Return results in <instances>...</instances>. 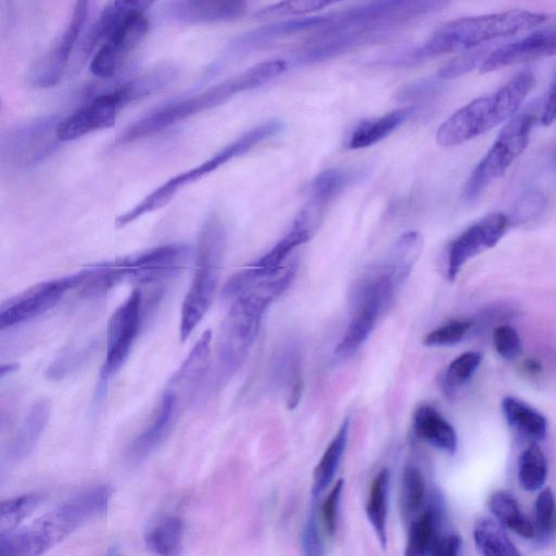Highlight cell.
<instances>
[{
    "label": "cell",
    "instance_id": "f5cc1de1",
    "mask_svg": "<svg viewBox=\"0 0 556 556\" xmlns=\"http://www.w3.org/2000/svg\"><path fill=\"white\" fill-rule=\"evenodd\" d=\"M18 369L17 364H2L0 369V377L3 378L4 376L14 372Z\"/></svg>",
    "mask_w": 556,
    "mask_h": 556
},
{
    "label": "cell",
    "instance_id": "d6986e66",
    "mask_svg": "<svg viewBox=\"0 0 556 556\" xmlns=\"http://www.w3.org/2000/svg\"><path fill=\"white\" fill-rule=\"evenodd\" d=\"M157 0H109L98 18L89 28L80 47L81 56H87L119 25L126 21L144 15Z\"/></svg>",
    "mask_w": 556,
    "mask_h": 556
},
{
    "label": "cell",
    "instance_id": "4316f807",
    "mask_svg": "<svg viewBox=\"0 0 556 556\" xmlns=\"http://www.w3.org/2000/svg\"><path fill=\"white\" fill-rule=\"evenodd\" d=\"M414 112L415 108H404L392 111L379 118L364 121L351 135L348 147L354 150L379 142L408 119Z\"/></svg>",
    "mask_w": 556,
    "mask_h": 556
},
{
    "label": "cell",
    "instance_id": "277c9868",
    "mask_svg": "<svg viewBox=\"0 0 556 556\" xmlns=\"http://www.w3.org/2000/svg\"><path fill=\"white\" fill-rule=\"evenodd\" d=\"M268 83L267 71L260 63L244 72L208 87L201 92L167 103L129 125L117 138L126 144L150 137L201 112L216 108L237 93L252 90Z\"/></svg>",
    "mask_w": 556,
    "mask_h": 556
},
{
    "label": "cell",
    "instance_id": "f907efd6",
    "mask_svg": "<svg viewBox=\"0 0 556 556\" xmlns=\"http://www.w3.org/2000/svg\"><path fill=\"white\" fill-rule=\"evenodd\" d=\"M543 203L544 198L542 194L538 192H530V194H526V198L521 200L517 214L529 217V215L531 216L532 214H536Z\"/></svg>",
    "mask_w": 556,
    "mask_h": 556
},
{
    "label": "cell",
    "instance_id": "d4e9b609",
    "mask_svg": "<svg viewBox=\"0 0 556 556\" xmlns=\"http://www.w3.org/2000/svg\"><path fill=\"white\" fill-rule=\"evenodd\" d=\"M441 519V508L438 505H431L422 514L410 520L405 555H430L435 541L440 536Z\"/></svg>",
    "mask_w": 556,
    "mask_h": 556
},
{
    "label": "cell",
    "instance_id": "7dc6e473",
    "mask_svg": "<svg viewBox=\"0 0 556 556\" xmlns=\"http://www.w3.org/2000/svg\"><path fill=\"white\" fill-rule=\"evenodd\" d=\"M438 91L439 86L435 83L424 80L406 86L397 93L396 98L401 101L419 100L434 96Z\"/></svg>",
    "mask_w": 556,
    "mask_h": 556
},
{
    "label": "cell",
    "instance_id": "f1b7e54d",
    "mask_svg": "<svg viewBox=\"0 0 556 556\" xmlns=\"http://www.w3.org/2000/svg\"><path fill=\"white\" fill-rule=\"evenodd\" d=\"M488 507L503 526L507 527L525 539L535 538L533 522L523 514L515 496L505 490L492 493L488 500Z\"/></svg>",
    "mask_w": 556,
    "mask_h": 556
},
{
    "label": "cell",
    "instance_id": "83f0119b",
    "mask_svg": "<svg viewBox=\"0 0 556 556\" xmlns=\"http://www.w3.org/2000/svg\"><path fill=\"white\" fill-rule=\"evenodd\" d=\"M176 76L177 68L175 66L161 64L123 81L117 88L128 104L162 90L167 87Z\"/></svg>",
    "mask_w": 556,
    "mask_h": 556
},
{
    "label": "cell",
    "instance_id": "e575fe53",
    "mask_svg": "<svg viewBox=\"0 0 556 556\" xmlns=\"http://www.w3.org/2000/svg\"><path fill=\"white\" fill-rule=\"evenodd\" d=\"M546 458L536 443L530 444L520 455L518 480L520 486L529 492L540 490L546 480Z\"/></svg>",
    "mask_w": 556,
    "mask_h": 556
},
{
    "label": "cell",
    "instance_id": "60d3db41",
    "mask_svg": "<svg viewBox=\"0 0 556 556\" xmlns=\"http://www.w3.org/2000/svg\"><path fill=\"white\" fill-rule=\"evenodd\" d=\"M94 345L92 343L81 348H71L63 351L49 365L46 376L51 380H61L79 368L92 354Z\"/></svg>",
    "mask_w": 556,
    "mask_h": 556
},
{
    "label": "cell",
    "instance_id": "ba28073f",
    "mask_svg": "<svg viewBox=\"0 0 556 556\" xmlns=\"http://www.w3.org/2000/svg\"><path fill=\"white\" fill-rule=\"evenodd\" d=\"M281 128L282 124L280 121L271 119L247 131L207 160L170 177L160 185L134 207L119 214L115 218V227L118 229L124 228L138 218L164 207L186 186L211 174L230 160L244 154L258 142L278 134Z\"/></svg>",
    "mask_w": 556,
    "mask_h": 556
},
{
    "label": "cell",
    "instance_id": "8d00e7d4",
    "mask_svg": "<svg viewBox=\"0 0 556 556\" xmlns=\"http://www.w3.org/2000/svg\"><path fill=\"white\" fill-rule=\"evenodd\" d=\"M426 484L420 470L413 466H405L401 484V510L405 521L414 519L424 504Z\"/></svg>",
    "mask_w": 556,
    "mask_h": 556
},
{
    "label": "cell",
    "instance_id": "603a6c76",
    "mask_svg": "<svg viewBox=\"0 0 556 556\" xmlns=\"http://www.w3.org/2000/svg\"><path fill=\"white\" fill-rule=\"evenodd\" d=\"M211 341L212 331H204L178 370L172 376L167 390L177 395L178 391H191L200 382L208 365Z\"/></svg>",
    "mask_w": 556,
    "mask_h": 556
},
{
    "label": "cell",
    "instance_id": "5bb4252c",
    "mask_svg": "<svg viewBox=\"0 0 556 556\" xmlns=\"http://www.w3.org/2000/svg\"><path fill=\"white\" fill-rule=\"evenodd\" d=\"M126 103L116 87L99 93L58 123L55 136L61 142L76 140L115 125Z\"/></svg>",
    "mask_w": 556,
    "mask_h": 556
},
{
    "label": "cell",
    "instance_id": "836d02e7",
    "mask_svg": "<svg viewBox=\"0 0 556 556\" xmlns=\"http://www.w3.org/2000/svg\"><path fill=\"white\" fill-rule=\"evenodd\" d=\"M353 179V174L339 168H328L320 172L312 181L309 188V204L325 210Z\"/></svg>",
    "mask_w": 556,
    "mask_h": 556
},
{
    "label": "cell",
    "instance_id": "2e32d148",
    "mask_svg": "<svg viewBox=\"0 0 556 556\" xmlns=\"http://www.w3.org/2000/svg\"><path fill=\"white\" fill-rule=\"evenodd\" d=\"M148 29L149 22L144 15L116 27L94 53L90 72L100 78L113 77L144 39Z\"/></svg>",
    "mask_w": 556,
    "mask_h": 556
},
{
    "label": "cell",
    "instance_id": "4dcf8cb0",
    "mask_svg": "<svg viewBox=\"0 0 556 556\" xmlns=\"http://www.w3.org/2000/svg\"><path fill=\"white\" fill-rule=\"evenodd\" d=\"M390 473L382 468L374 478L366 502V516L383 549L387 547V518Z\"/></svg>",
    "mask_w": 556,
    "mask_h": 556
},
{
    "label": "cell",
    "instance_id": "ffe728a7",
    "mask_svg": "<svg viewBox=\"0 0 556 556\" xmlns=\"http://www.w3.org/2000/svg\"><path fill=\"white\" fill-rule=\"evenodd\" d=\"M178 404V396L169 390L163 394L157 414L150 426L130 444L127 455L131 460L146 458L163 441L169 431Z\"/></svg>",
    "mask_w": 556,
    "mask_h": 556
},
{
    "label": "cell",
    "instance_id": "c3c4849f",
    "mask_svg": "<svg viewBox=\"0 0 556 556\" xmlns=\"http://www.w3.org/2000/svg\"><path fill=\"white\" fill-rule=\"evenodd\" d=\"M462 548V538L458 534L450 533L440 535L435 541L430 555L432 556H455Z\"/></svg>",
    "mask_w": 556,
    "mask_h": 556
},
{
    "label": "cell",
    "instance_id": "f35d334b",
    "mask_svg": "<svg viewBox=\"0 0 556 556\" xmlns=\"http://www.w3.org/2000/svg\"><path fill=\"white\" fill-rule=\"evenodd\" d=\"M341 0H281L275 4L260 10L255 17L258 20H269L275 17L294 16L311 13Z\"/></svg>",
    "mask_w": 556,
    "mask_h": 556
},
{
    "label": "cell",
    "instance_id": "7a4b0ae2",
    "mask_svg": "<svg viewBox=\"0 0 556 556\" xmlns=\"http://www.w3.org/2000/svg\"><path fill=\"white\" fill-rule=\"evenodd\" d=\"M112 490L97 485L63 502L31 523L12 531L0 532V555H40L87 521L104 514Z\"/></svg>",
    "mask_w": 556,
    "mask_h": 556
},
{
    "label": "cell",
    "instance_id": "9a60e30c",
    "mask_svg": "<svg viewBox=\"0 0 556 556\" xmlns=\"http://www.w3.org/2000/svg\"><path fill=\"white\" fill-rule=\"evenodd\" d=\"M508 225L509 219L505 214L491 213L464 230L450 245L447 279L453 281L468 261L493 248L505 235Z\"/></svg>",
    "mask_w": 556,
    "mask_h": 556
},
{
    "label": "cell",
    "instance_id": "8992f818",
    "mask_svg": "<svg viewBox=\"0 0 556 556\" xmlns=\"http://www.w3.org/2000/svg\"><path fill=\"white\" fill-rule=\"evenodd\" d=\"M226 238L225 226L216 216L210 217L203 224L193 277L180 309V341H185L191 334L213 302L226 250Z\"/></svg>",
    "mask_w": 556,
    "mask_h": 556
},
{
    "label": "cell",
    "instance_id": "d6a6232c",
    "mask_svg": "<svg viewBox=\"0 0 556 556\" xmlns=\"http://www.w3.org/2000/svg\"><path fill=\"white\" fill-rule=\"evenodd\" d=\"M422 250V237L418 231H408L395 242L383 264L400 287L409 275Z\"/></svg>",
    "mask_w": 556,
    "mask_h": 556
},
{
    "label": "cell",
    "instance_id": "f6af8a7d",
    "mask_svg": "<svg viewBox=\"0 0 556 556\" xmlns=\"http://www.w3.org/2000/svg\"><path fill=\"white\" fill-rule=\"evenodd\" d=\"M344 481L338 480L320 507V518L323 528L328 536H333L338 526L339 505L342 495Z\"/></svg>",
    "mask_w": 556,
    "mask_h": 556
},
{
    "label": "cell",
    "instance_id": "74e56055",
    "mask_svg": "<svg viewBox=\"0 0 556 556\" xmlns=\"http://www.w3.org/2000/svg\"><path fill=\"white\" fill-rule=\"evenodd\" d=\"M482 358L478 351H468L454 358L444 374V389L453 392L467 383L481 365Z\"/></svg>",
    "mask_w": 556,
    "mask_h": 556
},
{
    "label": "cell",
    "instance_id": "52a82bcc",
    "mask_svg": "<svg viewBox=\"0 0 556 556\" xmlns=\"http://www.w3.org/2000/svg\"><path fill=\"white\" fill-rule=\"evenodd\" d=\"M190 249L185 243H169L113 261L89 266L90 277L84 285L86 293H103L124 281L149 283L180 269Z\"/></svg>",
    "mask_w": 556,
    "mask_h": 556
},
{
    "label": "cell",
    "instance_id": "44dd1931",
    "mask_svg": "<svg viewBox=\"0 0 556 556\" xmlns=\"http://www.w3.org/2000/svg\"><path fill=\"white\" fill-rule=\"evenodd\" d=\"M51 412L46 400L36 402L22 420L16 433L9 443L7 455L13 462L25 459L36 447Z\"/></svg>",
    "mask_w": 556,
    "mask_h": 556
},
{
    "label": "cell",
    "instance_id": "7c38bea8",
    "mask_svg": "<svg viewBox=\"0 0 556 556\" xmlns=\"http://www.w3.org/2000/svg\"><path fill=\"white\" fill-rule=\"evenodd\" d=\"M141 309V291L134 289L111 315L106 331V357L100 374L98 393L104 391L109 378L127 358L139 332Z\"/></svg>",
    "mask_w": 556,
    "mask_h": 556
},
{
    "label": "cell",
    "instance_id": "484cf974",
    "mask_svg": "<svg viewBox=\"0 0 556 556\" xmlns=\"http://www.w3.org/2000/svg\"><path fill=\"white\" fill-rule=\"evenodd\" d=\"M349 429L350 420L345 418L316 465L312 483L314 498L319 497L332 482L346 446Z\"/></svg>",
    "mask_w": 556,
    "mask_h": 556
},
{
    "label": "cell",
    "instance_id": "7402d4cb",
    "mask_svg": "<svg viewBox=\"0 0 556 556\" xmlns=\"http://www.w3.org/2000/svg\"><path fill=\"white\" fill-rule=\"evenodd\" d=\"M413 426L416 434L448 454L457 450L458 439L454 427L432 406L422 405L414 414Z\"/></svg>",
    "mask_w": 556,
    "mask_h": 556
},
{
    "label": "cell",
    "instance_id": "bcb514c9",
    "mask_svg": "<svg viewBox=\"0 0 556 556\" xmlns=\"http://www.w3.org/2000/svg\"><path fill=\"white\" fill-rule=\"evenodd\" d=\"M301 541L306 555L317 556L324 554V545L314 513L311 514L303 528Z\"/></svg>",
    "mask_w": 556,
    "mask_h": 556
},
{
    "label": "cell",
    "instance_id": "30bf717a",
    "mask_svg": "<svg viewBox=\"0 0 556 556\" xmlns=\"http://www.w3.org/2000/svg\"><path fill=\"white\" fill-rule=\"evenodd\" d=\"M535 121L533 110H527L503 127L465 185L463 197L467 202L476 201L525 151Z\"/></svg>",
    "mask_w": 556,
    "mask_h": 556
},
{
    "label": "cell",
    "instance_id": "b9f144b4",
    "mask_svg": "<svg viewBox=\"0 0 556 556\" xmlns=\"http://www.w3.org/2000/svg\"><path fill=\"white\" fill-rule=\"evenodd\" d=\"M471 320L454 319L428 332L422 342L428 346H447L460 342L471 329Z\"/></svg>",
    "mask_w": 556,
    "mask_h": 556
},
{
    "label": "cell",
    "instance_id": "3957f363",
    "mask_svg": "<svg viewBox=\"0 0 556 556\" xmlns=\"http://www.w3.org/2000/svg\"><path fill=\"white\" fill-rule=\"evenodd\" d=\"M534 84V75L523 71L494 93L472 100L441 124L437 142L442 147L458 146L511 118Z\"/></svg>",
    "mask_w": 556,
    "mask_h": 556
},
{
    "label": "cell",
    "instance_id": "5b68a950",
    "mask_svg": "<svg viewBox=\"0 0 556 556\" xmlns=\"http://www.w3.org/2000/svg\"><path fill=\"white\" fill-rule=\"evenodd\" d=\"M546 15L526 10H509L453 20L435 29L426 40L421 55L435 56L467 51L498 38L513 36L544 23Z\"/></svg>",
    "mask_w": 556,
    "mask_h": 556
},
{
    "label": "cell",
    "instance_id": "681fc988",
    "mask_svg": "<svg viewBox=\"0 0 556 556\" xmlns=\"http://www.w3.org/2000/svg\"><path fill=\"white\" fill-rule=\"evenodd\" d=\"M556 121V77L553 80L551 88L541 114V123L548 126Z\"/></svg>",
    "mask_w": 556,
    "mask_h": 556
},
{
    "label": "cell",
    "instance_id": "cb8c5ba5",
    "mask_svg": "<svg viewBox=\"0 0 556 556\" xmlns=\"http://www.w3.org/2000/svg\"><path fill=\"white\" fill-rule=\"evenodd\" d=\"M502 410L507 424L522 437L534 442L545 439L547 421L535 408L515 396L502 400Z\"/></svg>",
    "mask_w": 556,
    "mask_h": 556
},
{
    "label": "cell",
    "instance_id": "7bdbcfd3",
    "mask_svg": "<svg viewBox=\"0 0 556 556\" xmlns=\"http://www.w3.org/2000/svg\"><path fill=\"white\" fill-rule=\"evenodd\" d=\"M465 53L451 60L448 63L443 65L438 76L440 78H455L471 70H473L479 63L485 60L486 49H471L464 51Z\"/></svg>",
    "mask_w": 556,
    "mask_h": 556
},
{
    "label": "cell",
    "instance_id": "e0dca14e",
    "mask_svg": "<svg viewBox=\"0 0 556 556\" xmlns=\"http://www.w3.org/2000/svg\"><path fill=\"white\" fill-rule=\"evenodd\" d=\"M555 54L556 26L534 31L515 42L500 47L489 53L480 65V72L489 73Z\"/></svg>",
    "mask_w": 556,
    "mask_h": 556
},
{
    "label": "cell",
    "instance_id": "9c48e42d",
    "mask_svg": "<svg viewBox=\"0 0 556 556\" xmlns=\"http://www.w3.org/2000/svg\"><path fill=\"white\" fill-rule=\"evenodd\" d=\"M382 265L358 282L353 293V313L348 328L336 348V354H354L374 330L379 316L389 306L399 287Z\"/></svg>",
    "mask_w": 556,
    "mask_h": 556
},
{
    "label": "cell",
    "instance_id": "1f68e13d",
    "mask_svg": "<svg viewBox=\"0 0 556 556\" xmlns=\"http://www.w3.org/2000/svg\"><path fill=\"white\" fill-rule=\"evenodd\" d=\"M472 534L475 545L482 555L506 556L520 554L497 519L480 518L473 527Z\"/></svg>",
    "mask_w": 556,
    "mask_h": 556
},
{
    "label": "cell",
    "instance_id": "ac0fdd59",
    "mask_svg": "<svg viewBox=\"0 0 556 556\" xmlns=\"http://www.w3.org/2000/svg\"><path fill=\"white\" fill-rule=\"evenodd\" d=\"M248 3L249 0H170L166 15L190 25L232 22L245 15Z\"/></svg>",
    "mask_w": 556,
    "mask_h": 556
},
{
    "label": "cell",
    "instance_id": "ab89813d",
    "mask_svg": "<svg viewBox=\"0 0 556 556\" xmlns=\"http://www.w3.org/2000/svg\"><path fill=\"white\" fill-rule=\"evenodd\" d=\"M535 538L546 540L556 531V502L549 488L543 489L534 503Z\"/></svg>",
    "mask_w": 556,
    "mask_h": 556
},
{
    "label": "cell",
    "instance_id": "f546056e",
    "mask_svg": "<svg viewBox=\"0 0 556 556\" xmlns=\"http://www.w3.org/2000/svg\"><path fill=\"white\" fill-rule=\"evenodd\" d=\"M182 520L173 515L159 518L144 534L146 546L156 555H180L182 547Z\"/></svg>",
    "mask_w": 556,
    "mask_h": 556
},
{
    "label": "cell",
    "instance_id": "4fadbf2b",
    "mask_svg": "<svg viewBox=\"0 0 556 556\" xmlns=\"http://www.w3.org/2000/svg\"><path fill=\"white\" fill-rule=\"evenodd\" d=\"M92 0H75L71 18L53 48L30 70V81L39 88L56 85L64 75L68 60L90 13Z\"/></svg>",
    "mask_w": 556,
    "mask_h": 556
},
{
    "label": "cell",
    "instance_id": "ee69618b",
    "mask_svg": "<svg viewBox=\"0 0 556 556\" xmlns=\"http://www.w3.org/2000/svg\"><path fill=\"white\" fill-rule=\"evenodd\" d=\"M493 344L497 354L507 361L516 359L522 350L518 332L508 325H501L494 329Z\"/></svg>",
    "mask_w": 556,
    "mask_h": 556
},
{
    "label": "cell",
    "instance_id": "6da1fadb",
    "mask_svg": "<svg viewBox=\"0 0 556 556\" xmlns=\"http://www.w3.org/2000/svg\"><path fill=\"white\" fill-rule=\"evenodd\" d=\"M296 267V262L282 265L235 296L220 325L217 343L218 363L224 374H232L240 366L257 336L265 311L288 288Z\"/></svg>",
    "mask_w": 556,
    "mask_h": 556
},
{
    "label": "cell",
    "instance_id": "8fae6325",
    "mask_svg": "<svg viewBox=\"0 0 556 556\" xmlns=\"http://www.w3.org/2000/svg\"><path fill=\"white\" fill-rule=\"evenodd\" d=\"M89 278L88 267L75 274L38 282L10 298L0 307V328L27 323L53 308L64 295L83 287Z\"/></svg>",
    "mask_w": 556,
    "mask_h": 556
},
{
    "label": "cell",
    "instance_id": "816d5d0a",
    "mask_svg": "<svg viewBox=\"0 0 556 556\" xmlns=\"http://www.w3.org/2000/svg\"><path fill=\"white\" fill-rule=\"evenodd\" d=\"M523 368L528 374H536L541 370V365L535 359H527L523 363Z\"/></svg>",
    "mask_w": 556,
    "mask_h": 556
},
{
    "label": "cell",
    "instance_id": "d590c367",
    "mask_svg": "<svg viewBox=\"0 0 556 556\" xmlns=\"http://www.w3.org/2000/svg\"><path fill=\"white\" fill-rule=\"evenodd\" d=\"M43 500V493L33 492L2 502L0 507V532L18 528L41 505Z\"/></svg>",
    "mask_w": 556,
    "mask_h": 556
}]
</instances>
